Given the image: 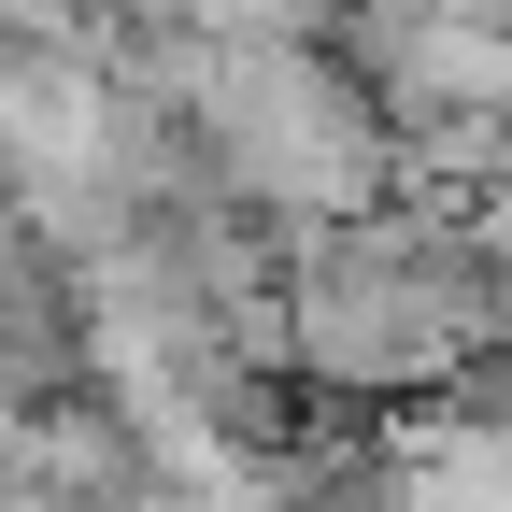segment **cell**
Segmentation results:
<instances>
[{"label": "cell", "instance_id": "6da1fadb", "mask_svg": "<svg viewBox=\"0 0 512 512\" xmlns=\"http://www.w3.org/2000/svg\"><path fill=\"white\" fill-rule=\"evenodd\" d=\"M200 43H342V0H171Z\"/></svg>", "mask_w": 512, "mask_h": 512}, {"label": "cell", "instance_id": "7a4b0ae2", "mask_svg": "<svg viewBox=\"0 0 512 512\" xmlns=\"http://www.w3.org/2000/svg\"><path fill=\"white\" fill-rule=\"evenodd\" d=\"M498 29H512V0H498Z\"/></svg>", "mask_w": 512, "mask_h": 512}]
</instances>
